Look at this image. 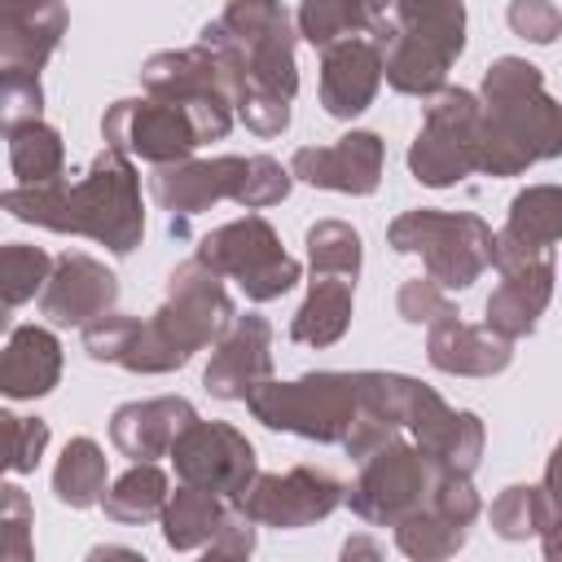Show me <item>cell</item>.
<instances>
[{"instance_id": "cell-1", "label": "cell", "mask_w": 562, "mask_h": 562, "mask_svg": "<svg viewBox=\"0 0 562 562\" xmlns=\"http://www.w3.org/2000/svg\"><path fill=\"white\" fill-rule=\"evenodd\" d=\"M4 211L22 224L70 233L105 246L110 255H132L145 237L140 180L132 158L101 149L83 171H66L40 189H4Z\"/></svg>"}, {"instance_id": "cell-2", "label": "cell", "mask_w": 562, "mask_h": 562, "mask_svg": "<svg viewBox=\"0 0 562 562\" xmlns=\"http://www.w3.org/2000/svg\"><path fill=\"white\" fill-rule=\"evenodd\" d=\"M483 119L474 145V171L522 176L536 162L562 158V105L544 92L540 66L527 57H496L483 70Z\"/></svg>"}, {"instance_id": "cell-3", "label": "cell", "mask_w": 562, "mask_h": 562, "mask_svg": "<svg viewBox=\"0 0 562 562\" xmlns=\"http://www.w3.org/2000/svg\"><path fill=\"white\" fill-rule=\"evenodd\" d=\"M369 40L382 53V75L400 97L435 101L448 88V70L465 48L461 0H395L373 9Z\"/></svg>"}, {"instance_id": "cell-4", "label": "cell", "mask_w": 562, "mask_h": 562, "mask_svg": "<svg viewBox=\"0 0 562 562\" xmlns=\"http://www.w3.org/2000/svg\"><path fill=\"white\" fill-rule=\"evenodd\" d=\"M198 44L211 48L228 66L237 101L246 92H272L281 101H294V92H299V61H294L299 26L285 4L237 0V4L220 9L198 31Z\"/></svg>"}, {"instance_id": "cell-5", "label": "cell", "mask_w": 562, "mask_h": 562, "mask_svg": "<svg viewBox=\"0 0 562 562\" xmlns=\"http://www.w3.org/2000/svg\"><path fill=\"white\" fill-rule=\"evenodd\" d=\"M386 246L400 255H422L426 277L439 290H470L496 259V233L470 211L417 206L391 220Z\"/></svg>"}, {"instance_id": "cell-6", "label": "cell", "mask_w": 562, "mask_h": 562, "mask_svg": "<svg viewBox=\"0 0 562 562\" xmlns=\"http://www.w3.org/2000/svg\"><path fill=\"white\" fill-rule=\"evenodd\" d=\"M140 88L154 101L180 105L193 119V127H198L202 140H224L233 132V119H237L233 75L202 44H193V48H167V53L145 57Z\"/></svg>"}, {"instance_id": "cell-7", "label": "cell", "mask_w": 562, "mask_h": 562, "mask_svg": "<svg viewBox=\"0 0 562 562\" xmlns=\"http://www.w3.org/2000/svg\"><path fill=\"white\" fill-rule=\"evenodd\" d=\"M250 417L263 422L268 430H285L299 439H316V443H347L351 422H356V373H303L294 382H263L250 400H246Z\"/></svg>"}, {"instance_id": "cell-8", "label": "cell", "mask_w": 562, "mask_h": 562, "mask_svg": "<svg viewBox=\"0 0 562 562\" xmlns=\"http://www.w3.org/2000/svg\"><path fill=\"white\" fill-rule=\"evenodd\" d=\"M193 259H202L215 277L237 281L250 303H272L285 290H294L299 277H303V263L294 255H285L277 228L263 215H255V211L211 228L198 241Z\"/></svg>"}, {"instance_id": "cell-9", "label": "cell", "mask_w": 562, "mask_h": 562, "mask_svg": "<svg viewBox=\"0 0 562 562\" xmlns=\"http://www.w3.org/2000/svg\"><path fill=\"white\" fill-rule=\"evenodd\" d=\"M439 474L443 470L417 443L400 439L360 465V479L351 483L347 505L356 518H364L373 527H400L404 518H413L430 505Z\"/></svg>"}, {"instance_id": "cell-10", "label": "cell", "mask_w": 562, "mask_h": 562, "mask_svg": "<svg viewBox=\"0 0 562 562\" xmlns=\"http://www.w3.org/2000/svg\"><path fill=\"white\" fill-rule=\"evenodd\" d=\"M479 119L483 101L465 88H443L435 101H426L422 132L408 145V171L417 184L452 189L474 171V145H479Z\"/></svg>"}, {"instance_id": "cell-11", "label": "cell", "mask_w": 562, "mask_h": 562, "mask_svg": "<svg viewBox=\"0 0 562 562\" xmlns=\"http://www.w3.org/2000/svg\"><path fill=\"white\" fill-rule=\"evenodd\" d=\"M154 321L184 356H193V351L220 347L228 338V329L237 325V307L224 290V277H215L202 259H184L171 268L167 294H162Z\"/></svg>"}, {"instance_id": "cell-12", "label": "cell", "mask_w": 562, "mask_h": 562, "mask_svg": "<svg viewBox=\"0 0 562 562\" xmlns=\"http://www.w3.org/2000/svg\"><path fill=\"white\" fill-rule=\"evenodd\" d=\"M492 268L501 272V285L487 294V307H483V325L492 334H501L505 342H518L527 338L549 299H553V250H531V246H518L514 237L496 233V259Z\"/></svg>"}, {"instance_id": "cell-13", "label": "cell", "mask_w": 562, "mask_h": 562, "mask_svg": "<svg viewBox=\"0 0 562 562\" xmlns=\"http://www.w3.org/2000/svg\"><path fill=\"white\" fill-rule=\"evenodd\" d=\"M101 140H105V149H114L123 158H140L149 167L189 162L193 149L202 145L193 119L180 105H167L154 97H123V101L105 105Z\"/></svg>"}, {"instance_id": "cell-14", "label": "cell", "mask_w": 562, "mask_h": 562, "mask_svg": "<svg viewBox=\"0 0 562 562\" xmlns=\"http://www.w3.org/2000/svg\"><path fill=\"white\" fill-rule=\"evenodd\" d=\"M176 479L202 492H215L220 501L237 505L241 492L259 479V457L255 443L233 426V422H193L176 448H171Z\"/></svg>"}, {"instance_id": "cell-15", "label": "cell", "mask_w": 562, "mask_h": 562, "mask_svg": "<svg viewBox=\"0 0 562 562\" xmlns=\"http://www.w3.org/2000/svg\"><path fill=\"white\" fill-rule=\"evenodd\" d=\"M347 501L342 483L316 465H294L285 474H259L233 509H241L255 527H277V531H299L321 518H329Z\"/></svg>"}, {"instance_id": "cell-16", "label": "cell", "mask_w": 562, "mask_h": 562, "mask_svg": "<svg viewBox=\"0 0 562 562\" xmlns=\"http://www.w3.org/2000/svg\"><path fill=\"white\" fill-rule=\"evenodd\" d=\"M246 167L250 158L241 154H220V158H189L171 167L149 171V193L154 202L171 215V233L184 237V224L215 202H237L246 189Z\"/></svg>"}, {"instance_id": "cell-17", "label": "cell", "mask_w": 562, "mask_h": 562, "mask_svg": "<svg viewBox=\"0 0 562 562\" xmlns=\"http://www.w3.org/2000/svg\"><path fill=\"white\" fill-rule=\"evenodd\" d=\"M114 303H119V277L101 259H92L83 250H66L53 259V277L40 294V316L61 329H70V325L88 329L92 321L110 316Z\"/></svg>"}, {"instance_id": "cell-18", "label": "cell", "mask_w": 562, "mask_h": 562, "mask_svg": "<svg viewBox=\"0 0 562 562\" xmlns=\"http://www.w3.org/2000/svg\"><path fill=\"white\" fill-rule=\"evenodd\" d=\"M382 162H386V149L378 132H347L329 145H299L290 158V176L312 189L369 198L382 180Z\"/></svg>"}, {"instance_id": "cell-19", "label": "cell", "mask_w": 562, "mask_h": 562, "mask_svg": "<svg viewBox=\"0 0 562 562\" xmlns=\"http://www.w3.org/2000/svg\"><path fill=\"white\" fill-rule=\"evenodd\" d=\"M83 351L97 364H119L127 373H171L180 364H189V356L162 334V325L154 316H123L110 312L101 321H92L83 329Z\"/></svg>"}, {"instance_id": "cell-20", "label": "cell", "mask_w": 562, "mask_h": 562, "mask_svg": "<svg viewBox=\"0 0 562 562\" xmlns=\"http://www.w3.org/2000/svg\"><path fill=\"white\" fill-rule=\"evenodd\" d=\"M198 422V408L184 395H154V400H132L110 413V443L132 461V465H158L171 457L176 439Z\"/></svg>"}, {"instance_id": "cell-21", "label": "cell", "mask_w": 562, "mask_h": 562, "mask_svg": "<svg viewBox=\"0 0 562 562\" xmlns=\"http://www.w3.org/2000/svg\"><path fill=\"white\" fill-rule=\"evenodd\" d=\"M263 382H272V325L259 312L237 316L228 338L211 351V364L202 369V386L215 400H250Z\"/></svg>"}, {"instance_id": "cell-22", "label": "cell", "mask_w": 562, "mask_h": 562, "mask_svg": "<svg viewBox=\"0 0 562 562\" xmlns=\"http://www.w3.org/2000/svg\"><path fill=\"white\" fill-rule=\"evenodd\" d=\"M382 53L369 35L342 40L321 53V110L329 119H356L382 88Z\"/></svg>"}, {"instance_id": "cell-23", "label": "cell", "mask_w": 562, "mask_h": 562, "mask_svg": "<svg viewBox=\"0 0 562 562\" xmlns=\"http://www.w3.org/2000/svg\"><path fill=\"white\" fill-rule=\"evenodd\" d=\"M426 360L452 378H496L514 360V342L492 334L487 325H470L461 316H443L426 329Z\"/></svg>"}, {"instance_id": "cell-24", "label": "cell", "mask_w": 562, "mask_h": 562, "mask_svg": "<svg viewBox=\"0 0 562 562\" xmlns=\"http://www.w3.org/2000/svg\"><path fill=\"white\" fill-rule=\"evenodd\" d=\"M66 35V4H26L0 13V75H35Z\"/></svg>"}, {"instance_id": "cell-25", "label": "cell", "mask_w": 562, "mask_h": 562, "mask_svg": "<svg viewBox=\"0 0 562 562\" xmlns=\"http://www.w3.org/2000/svg\"><path fill=\"white\" fill-rule=\"evenodd\" d=\"M61 378V342L48 325H13L0 356V391L9 400H40Z\"/></svg>"}, {"instance_id": "cell-26", "label": "cell", "mask_w": 562, "mask_h": 562, "mask_svg": "<svg viewBox=\"0 0 562 562\" xmlns=\"http://www.w3.org/2000/svg\"><path fill=\"white\" fill-rule=\"evenodd\" d=\"M351 307H356V281L312 277L307 299L290 316V338L299 347H334L351 329Z\"/></svg>"}, {"instance_id": "cell-27", "label": "cell", "mask_w": 562, "mask_h": 562, "mask_svg": "<svg viewBox=\"0 0 562 562\" xmlns=\"http://www.w3.org/2000/svg\"><path fill=\"white\" fill-rule=\"evenodd\" d=\"M228 509H233V505L220 501L215 492H202V487L180 483V487L171 492L162 518H158V522H162V540H167V549H176V553L206 549V544L220 536Z\"/></svg>"}, {"instance_id": "cell-28", "label": "cell", "mask_w": 562, "mask_h": 562, "mask_svg": "<svg viewBox=\"0 0 562 562\" xmlns=\"http://www.w3.org/2000/svg\"><path fill=\"white\" fill-rule=\"evenodd\" d=\"M105 474H110V465H105L101 443L92 435H75V439H66V448L53 465V496L66 509H92L110 492Z\"/></svg>"}, {"instance_id": "cell-29", "label": "cell", "mask_w": 562, "mask_h": 562, "mask_svg": "<svg viewBox=\"0 0 562 562\" xmlns=\"http://www.w3.org/2000/svg\"><path fill=\"white\" fill-rule=\"evenodd\" d=\"M9 140V171H13V189H40L66 176V145L61 132L40 123H22L4 132Z\"/></svg>"}, {"instance_id": "cell-30", "label": "cell", "mask_w": 562, "mask_h": 562, "mask_svg": "<svg viewBox=\"0 0 562 562\" xmlns=\"http://www.w3.org/2000/svg\"><path fill=\"white\" fill-rule=\"evenodd\" d=\"M501 233L518 246L553 250L562 241V184H527L522 193H514Z\"/></svg>"}, {"instance_id": "cell-31", "label": "cell", "mask_w": 562, "mask_h": 562, "mask_svg": "<svg viewBox=\"0 0 562 562\" xmlns=\"http://www.w3.org/2000/svg\"><path fill=\"white\" fill-rule=\"evenodd\" d=\"M171 501V483L162 474V465H132L127 474H119L101 501L105 518L114 522H127V527H140V522H154L162 518Z\"/></svg>"}, {"instance_id": "cell-32", "label": "cell", "mask_w": 562, "mask_h": 562, "mask_svg": "<svg viewBox=\"0 0 562 562\" xmlns=\"http://www.w3.org/2000/svg\"><path fill=\"white\" fill-rule=\"evenodd\" d=\"M373 9L378 4H364V0H307V4L294 9V26L312 48L325 53V48H334L342 40L369 35Z\"/></svg>"}, {"instance_id": "cell-33", "label": "cell", "mask_w": 562, "mask_h": 562, "mask_svg": "<svg viewBox=\"0 0 562 562\" xmlns=\"http://www.w3.org/2000/svg\"><path fill=\"white\" fill-rule=\"evenodd\" d=\"M487 522H492V531H496L501 540L522 544V540L540 536V531L553 522V505H549L544 487H536V483H509V487L492 501Z\"/></svg>"}, {"instance_id": "cell-34", "label": "cell", "mask_w": 562, "mask_h": 562, "mask_svg": "<svg viewBox=\"0 0 562 562\" xmlns=\"http://www.w3.org/2000/svg\"><path fill=\"white\" fill-rule=\"evenodd\" d=\"M465 540H470V527H461L435 509H422L395 527V549L408 562H448Z\"/></svg>"}, {"instance_id": "cell-35", "label": "cell", "mask_w": 562, "mask_h": 562, "mask_svg": "<svg viewBox=\"0 0 562 562\" xmlns=\"http://www.w3.org/2000/svg\"><path fill=\"white\" fill-rule=\"evenodd\" d=\"M307 263L312 277H342L356 281L360 277V233L342 220H316L307 228Z\"/></svg>"}, {"instance_id": "cell-36", "label": "cell", "mask_w": 562, "mask_h": 562, "mask_svg": "<svg viewBox=\"0 0 562 562\" xmlns=\"http://www.w3.org/2000/svg\"><path fill=\"white\" fill-rule=\"evenodd\" d=\"M48 277H53V255L44 246H26V241H4L0 246V294H4V307H22V303L40 299Z\"/></svg>"}, {"instance_id": "cell-37", "label": "cell", "mask_w": 562, "mask_h": 562, "mask_svg": "<svg viewBox=\"0 0 562 562\" xmlns=\"http://www.w3.org/2000/svg\"><path fill=\"white\" fill-rule=\"evenodd\" d=\"M31 496L18 483L0 487V562H35V544H31Z\"/></svg>"}, {"instance_id": "cell-38", "label": "cell", "mask_w": 562, "mask_h": 562, "mask_svg": "<svg viewBox=\"0 0 562 562\" xmlns=\"http://www.w3.org/2000/svg\"><path fill=\"white\" fill-rule=\"evenodd\" d=\"M290 184H294L290 167H281V162H277V158H268V154H250V167H246V189H241L237 206H246V211H255V215H259L263 206L285 202Z\"/></svg>"}, {"instance_id": "cell-39", "label": "cell", "mask_w": 562, "mask_h": 562, "mask_svg": "<svg viewBox=\"0 0 562 562\" xmlns=\"http://www.w3.org/2000/svg\"><path fill=\"white\" fill-rule=\"evenodd\" d=\"M395 312H400V321L426 325V329H430L435 321H443V316H457L448 290H439L430 277H408V281L400 285V294H395Z\"/></svg>"}, {"instance_id": "cell-40", "label": "cell", "mask_w": 562, "mask_h": 562, "mask_svg": "<svg viewBox=\"0 0 562 562\" xmlns=\"http://www.w3.org/2000/svg\"><path fill=\"white\" fill-rule=\"evenodd\" d=\"M4 435H9V474H31L48 448V422L44 417H18V413H4Z\"/></svg>"}, {"instance_id": "cell-41", "label": "cell", "mask_w": 562, "mask_h": 562, "mask_svg": "<svg viewBox=\"0 0 562 562\" xmlns=\"http://www.w3.org/2000/svg\"><path fill=\"white\" fill-rule=\"evenodd\" d=\"M44 114V88L35 75H0V119L4 132L22 123H40Z\"/></svg>"}, {"instance_id": "cell-42", "label": "cell", "mask_w": 562, "mask_h": 562, "mask_svg": "<svg viewBox=\"0 0 562 562\" xmlns=\"http://www.w3.org/2000/svg\"><path fill=\"white\" fill-rule=\"evenodd\" d=\"M505 18H509V31L522 35L527 44H553L562 35V9L553 0H514Z\"/></svg>"}, {"instance_id": "cell-43", "label": "cell", "mask_w": 562, "mask_h": 562, "mask_svg": "<svg viewBox=\"0 0 562 562\" xmlns=\"http://www.w3.org/2000/svg\"><path fill=\"white\" fill-rule=\"evenodd\" d=\"M426 509H435V514H443V518H452V522L470 527V522L479 518L483 501H479V492H474V483H470L465 474H439V483H435V492H430V505H426Z\"/></svg>"}, {"instance_id": "cell-44", "label": "cell", "mask_w": 562, "mask_h": 562, "mask_svg": "<svg viewBox=\"0 0 562 562\" xmlns=\"http://www.w3.org/2000/svg\"><path fill=\"white\" fill-rule=\"evenodd\" d=\"M237 123L246 127V132H255V136H281L285 127H290V101H281V97H272V92H246L241 101H237Z\"/></svg>"}, {"instance_id": "cell-45", "label": "cell", "mask_w": 562, "mask_h": 562, "mask_svg": "<svg viewBox=\"0 0 562 562\" xmlns=\"http://www.w3.org/2000/svg\"><path fill=\"white\" fill-rule=\"evenodd\" d=\"M250 553H255V522L241 509H228L220 536L202 549L198 562H250Z\"/></svg>"}, {"instance_id": "cell-46", "label": "cell", "mask_w": 562, "mask_h": 562, "mask_svg": "<svg viewBox=\"0 0 562 562\" xmlns=\"http://www.w3.org/2000/svg\"><path fill=\"white\" fill-rule=\"evenodd\" d=\"M338 562H386V558H382V544L369 531H351L338 549Z\"/></svg>"}, {"instance_id": "cell-47", "label": "cell", "mask_w": 562, "mask_h": 562, "mask_svg": "<svg viewBox=\"0 0 562 562\" xmlns=\"http://www.w3.org/2000/svg\"><path fill=\"white\" fill-rule=\"evenodd\" d=\"M544 496H549V505H553V514H562V439L553 443V452H549V465H544Z\"/></svg>"}, {"instance_id": "cell-48", "label": "cell", "mask_w": 562, "mask_h": 562, "mask_svg": "<svg viewBox=\"0 0 562 562\" xmlns=\"http://www.w3.org/2000/svg\"><path fill=\"white\" fill-rule=\"evenodd\" d=\"M83 562H149V558L140 549H132V544H92L83 553Z\"/></svg>"}, {"instance_id": "cell-49", "label": "cell", "mask_w": 562, "mask_h": 562, "mask_svg": "<svg viewBox=\"0 0 562 562\" xmlns=\"http://www.w3.org/2000/svg\"><path fill=\"white\" fill-rule=\"evenodd\" d=\"M540 549H544V562H562V514H553V522L540 531Z\"/></svg>"}]
</instances>
